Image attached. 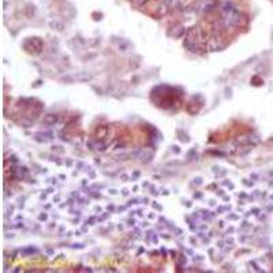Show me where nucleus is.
<instances>
[{"label": "nucleus", "instance_id": "nucleus-1", "mask_svg": "<svg viewBox=\"0 0 273 273\" xmlns=\"http://www.w3.org/2000/svg\"><path fill=\"white\" fill-rule=\"evenodd\" d=\"M42 122H44L45 124H55V123L57 122V116L54 115V113H49V115L45 116Z\"/></svg>", "mask_w": 273, "mask_h": 273}, {"label": "nucleus", "instance_id": "nucleus-2", "mask_svg": "<svg viewBox=\"0 0 273 273\" xmlns=\"http://www.w3.org/2000/svg\"><path fill=\"white\" fill-rule=\"evenodd\" d=\"M152 156H153V153H152L150 150H141L140 155H138V158L142 160V157H145V160H143V161H148V160H150V158H152Z\"/></svg>", "mask_w": 273, "mask_h": 273}]
</instances>
